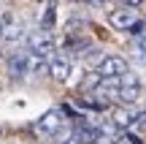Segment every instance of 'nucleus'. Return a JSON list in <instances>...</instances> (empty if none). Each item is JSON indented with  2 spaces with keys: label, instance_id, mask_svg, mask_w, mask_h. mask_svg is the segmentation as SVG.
Returning <instances> with one entry per match:
<instances>
[{
  "label": "nucleus",
  "instance_id": "10",
  "mask_svg": "<svg viewBox=\"0 0 146 144\" xmlns=\"http://www.w3.org/2000/svg\"><path fill=\"white\" fill-rule=\"evenodd\" d=\"M8 71L14 79H22L30 71V54H11L8 57Z\"/></svg>",
  "mask_w": 146,
  "mask_h": 144
},
{
  "label": "nucleus",
  "instance_id": "12",
  "mask_svg": "<svg viewBox=\"0 0 146 144\" xmlns=\"http://www.w3.org/2000/svg\"><path fill=\"white\" fill-rule=\"evenodd\" d=\"M54 22H57V5H54V3H49L46 5V14H43V19H41V30H52V27H54Z\"/></svg>",
  "mask_w": 146,
  "mask_h": 144
},
{
  "label": "nucleus",
  "instance_id": "2",
  "mask_svg": "<svg viewBox=\"0 0 146 144\" xmlns=\"http://www.w3.org/2000/svg\"><path fill=\"white\" fill-rule=\"evenodd\" d=\"M141 95H143V82L135 74H125L119 79V87H116V98L122 101V106H133Z\"/></svg>",
  "mask_w": 146,
  "mask_h": 144
},
{
  "label": "nucleus",
  "instance_id": "3",
  "mask_svg": "<svg viewBox=\"0 0 146 144\" xmlns=\"http://www.w3.org/2000/svg\"><path fill=\"white\" fill-rule=\"evenodd\" d=\"M54 46H57V41L52 38V33H46V30H35L30 38H27V49H30V57H41V60H46L49 54L54 52Z\"/></svg>",
  "mask_w": 146,
  "mask_h": 144
},
{
  "label": "nucleus",
  "instance_id": "17",
  "mask_svg": "<svg viewBox=\"0 0 146 144\" xmlns=\"http://www.w3.org/2000/svg\"><path fill=\"white\" fill-rule=\"evenodd\" d=\"M62 144H78V141H76V139H73V136H70V139H65Z\"/></svg>",
  "mask_w": 146,
  "mask_h": 144
},
{
  "label": "nucleus",
  "instance_id": "5",
  "mask_svg": "<svg viewBox=\"0 0 146 144\" xmlns=\"http://www.w3.org/2000/svg\"><path fill=\"white\" fill-rule=\"evenodd\" d=\"M62 125H65V117L60 109H49L46 114H41V120L35 123V131L46 139H54V136L62 133Z\"/></svg>",
  "mask_w": 146,
  "mask_h": 144
},
{
  "label": "nucleus",
  "instance_id": "1",
  "mask_svg": "<svg viewBox=\"0 0 146 144\" xmlns=\"http://www.w3.org/2000/svg\"><path fill=\"white\" fill-rule=\"evenodd\" d=\"M108 22H111V27L119 30V33H135V35H141L146 30V22L138 16V11H133V8H114L108 14Z\"/></svg>",
  "mask_w": 146,
  "mask_h": 144
},
{
  "label": "nucleus",
  "instance_id": "4",
  "mask_svg": "<svg viewBox=\"0 0 146 144\" xmlns=\"http://www.w3.org/2000/svg\"><path fill=\"white\" fill-rule=\"evenodd\" d=\"M100 79H122L125 74H130L125 57H116V54H108V57H100V63L95 65Z\"/></svg>",
  "mask_w": 146,
  "mask_h": 144
},
{
  "label": "nucleus",
  "instance_id": "13",
  "mask_svg": "<svg viewBox=\"0 0 146 144\" xmlns=\"http://www.w3.org/2000/svg\"><path fill=\"white\" fill-rule=\"evenodd\" d=\"M98 82H100V76H98V71H89V74H87V79L81 82V90H89V92H92L95 87H98Z\"/></svg>",
  "mask_w": 146,
  "mask_h": 144
},
{
  "label": "nucleus",
  "instance_id": "11",
  "mask_svg": "<svg viewBox=\"0 0 146 144\" xmlns=\"http://www.w3.org/2000/svg\"><path fill=\"white\" fill-rule=\"evenodd\" d=\"M133 60H135L138 65H146V30L135 38V44H133Z\"/></svg>",
  "mask_w": 146,
  "mask_h": 144
},
{
  "label": "nucleus",
  "instance_id": "9",
  "mask_svg": "<svg viewBox=\"0 0 146 144\" xmlns=\"http://www.w3.org/2000/svg\"><path fill=\"white\" fill-rule=\"evenodd\" d=\"M100 136H103V128L84 123V125H78V128H76V136H73V139H76L78 144H98Z\"/></svg>",
  "mask_w": 146,
  "mask_h": 144
},
{
  "label": "nucleus",
  "instance_id": "14",
  "mask_svg": "<svg viewBox=\"0 0 146 144\" xmlns=\"http://www.w3.org/2000/svg\"><path fill=\"white\" fill-rule=\"evenodd\" d=\"M122 3V8H133V11H138L143 5V0H119Z\"/></svg>",
  "mask_w": 146,
  "mask_h": 144
},
{
  "label": "nucleus",
  "instance_id": "7",
  "mask_svg": "<svg viewBox=\"0 0 146 144\" xmlns=\"http://www.w3.org/2000/svg\"><path fill=\"white\" fill-rule=\"evenodd\" d=\"M143 120H146V112H138L135 106H116L114 112H111V123H114L116 128H122V131L133 128V125L143 123Z\"/></svg>",
  "mask_w": 146,
  "mask_h": 144
},
{
  "label": "nucleus",
  "instance_id": "15",
  "mask_svg": "<svg viewBox=\"0 0 146 144\" xmlns=\"http://www.w3.org/2000/svg\"><path fill=\"white\" fill-rule=\"evenodd\" d=\"M87 3H92V5H95V8H106V5H108V3H111V0H87Z\"/></svg>",
  "mask_w": 146,
  "mask_h": 144
},
{
  "label": "nucleus",
  "instance_id": "18",
  "mask_svg": "<svg viewBox=\"0 0 146 144\" xmlns=\"http://www.w3.org/2000/svg\"><path fill=\"white\" fill-rule=\"evenodd\" d=\"M73 3H87V0H73Z\"/></svg>",
  "mask_w": 146,
  "mask_h": 144
},
{
  "label": "nucleus",
  "instance_id": "8",
  "mask_svg": "<svg viewBox=\"0 0 146 144\" xmlns=\"http://www.w3.org/2000/svg\"><path fill=\"white\" fill-rule=\"evenodd\" d=\"M73 74V60L68 54H57V57L49 63V76H52L54 82H60V84H65V82L70 79Z\"/></svg>",
  "mask_w": 146,
  "mask_h": 144
},
{
  "label": "nucleus",
  "instance_id": "6",
  "mask_svg": "<svg viewBox=\"0 0 146 144\" xmlns=\"http://www.w3.org/2000/svg\"><path fill=\"white\" fill-rule=\"evenodd\" d=\"M22 35H25V27H22L19 16H16L14 11H3V14H0V38H3L5 44H16Z\"/></svg>",
  "mask_w": 146,
  "mask_h": 144
},
{
  "label": "nucleus",
  "instance_id": "19",
  "mask_svg": "<svg viewBox=\"0 0 146 144\" xmlns=\"http://www.w3.org/2000/svg\"><path fill=\"white\" fill-rule=\"evenodd\" d=\"M38 3H49V0H38Z\"/></svg>",
  "mask_w": 146,
  "mask_h": 144
},
{
  "label": "nucleus",
  "instance_id": "16",
  "mask_svg": "<svg viewBox=\"0 0 146 144\" xmlns=\"http://www.w3.org/2000/svg\"><path fill=\"white\" fill-rule=\"evenodd\" d=\"M116 144H141V141H135V139H133V136H127V139H119Z\"/></svg>",
  "mask_w": 146,
  "mask_h": 144
}]
</instances>
